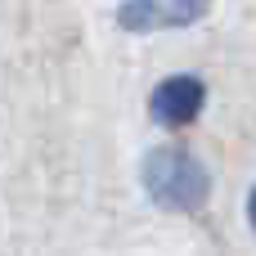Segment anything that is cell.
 Listing matches in <instances>:
<instances>
[{
    "instance_id": "cell-4",
    "label": "cell",
    "mask_w": 256,
    "mask_h": 256,
    "mask_svg": "<svg viewBox=\"0 0 256 256\" xmlns=\"http://www.w3.org/2000/svg\"><path fill=\"white\" fill-rule=\"evenodd\" d=\"M248 220H252V230H256V189H252V198H248Z\"/></svg>"
},
{
    "instance_id": "cell-2",
    "label": "cell",
    "mask_w": 256,
    "mask_h": 256,
    "mask_svg": "<svg viewBox=\"0 0 256 256\" xmlns=\"http://www.w3.org/2000/svg\"><path fill=\"white\" fill-rule=\"evenodd\" d=\"M207 104V90L198 76H171L153 90V122L162 126H189Z\"/></svg>"
},
{
    "instance_id": "cell-3",
    "label": "cell",
    "mask_w": 256,
    "mask_h": 256,
    "mask_svg": "<svg viewBox=\"0 0 256 256\" xmlns=\"http://www.w3.org/2000/svg\"><path fill=\"white\" fill-rule=\"evenodd\" d=\"M202 14V4H126V9H117V18L126 22V27H148V22H189V18H198Z\"/></svg>"
},
{
    "instance_id": "cell-1",
    "label": "cell",
    "mask_w": 256,
    "mask_h": 256,
    "mask_svg": "<svg viewBox=\"0 0 256 256\" xmlns=\"http://www.w3.org/2000/svg\"><path fill=\"white\" fill-rule=\"evenodd\" d=\"M144 189L153 202H162L171 212H198L212 194V176L189 148L166 144V148H153L144 158Z\"/></svg>"
}]
</instances>
